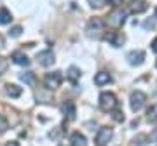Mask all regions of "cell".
Returning a JSON list of instances; mask_svg holds the SVG:
<instances>
[{
	"label": "cell",
	"instance_id": "6da1fadb",
	"mask_svg": "<svg viewBox=\"0 0 157 146\" xmlns=\"http://www.w3.org/2000/svg\"><path fill=\"white\" fill-rule=\"evenodd\" d=\"M86 31L89 37H94V38H100L103 31H105V21L100 19V17H94V19H91L87 23V26H86Z\"/></svg>",
	"mask_w": 157,
	"mask_h": 146
},
{
	"label": "cell",
	"instance_id": "7a4b0ae2",
	"mask_svg": "<svg viewBox=\"0 0 157 146\" xmlns=\"http://www.w3.org/2000/svg\"><path fill=\"white\" fill-rule=\"evenodd\" d=\"M100 108L103 111H112L117 108V97L112 92H101L100 94Z\"/></svg>",
	"mask_w": 157,
	"mask_h": 146
},
{
	"label": "cell",
	"instance_id": "3957f363",
	"mask_svg": "<svg viewBox=\"0 0 157 146\" xmlns=\"http://www.w3.org/2000/svg\"><path fill=\"white\" fill-rule=\"evenodd\" d=\"M147 101V96L141 92V90H135L133 94H131V97H129V104H131V110L133 111H140L141 108H143V104H145Z\"/></svg>",
	"mask_w": 157,
	"mask_h": 146
},
{
	"label": "cell",
	"instance_id": "277c9868",
	"mask_svg": "<svg viewBox=\"0 0 157 146\" xmlns=\"http://www.w3.org/2000/svg\"><path fill=\"white\" fill-rule=\"evenodd\" d=\"M126 16H128V11H122V9H119V11H113L110 16H108L107 23L113 28H119V26H122L124 21H126Z\"/></svg>",
	"mask_w": 157,
	"mask_h": 146
},
{
	"label": "cell",
	"instance_id": "5b68a950",
	"mask_svg": "<svg viewBox=\"0 0 157 146\" xmlns=\"http://www.w3.org/2000/svg\"><path fill=\"white\" fill-rule=\"evenodd\" d=\"M61 82H63V77H61V73H59V71L47 73V75H45V78H44L45 87H47V89H51V90L58 89V87L61 85Z\"/></svg>",
	"mask_w": 157,
	"mask_h": 146
},
{
	"label": "cell",
	"instance_id": "8992f818",
	"mask_svg": "<svg viewBox=\"0 0 157 146\" xmlns=\"http://www.w3.org/2000/svg\"><path fill=\"white\" fill-rule=\"evenodd\" d=\"M112 136H113V130L110 127H101L98 130V134H96V139H94L96 146H107V143L112 139Z\"/></svg>",
	"mask_w": 157,
	"mask_h": 146
},
{
	"label": "cell",
	"instance_id": "52a82bcc",
	"mask_svg": "<svg viewBox=\"0 0 157 146\" xmlns=\"http://www.w3.org/2000/svg\"><path fill=\"white\" fill-rule=\"evenodd\" d=\"M37 61H39V64H42V66H51L52 63L56 61V57H54V52L52 51H42L37 54Z\"/></svg>",
	"mask_w": 157,
	"mask_h": 146
},
{
	"label": "cell",
	"instance_id": "ba28073f",
	"mask_svg": "<svg viewBox=\"0 0 157 146\" xmlns=\"http://www.w3.org/2000/svg\"><path fill=\"white\" fill-rule=\"evenodd\" d=\"M126 59H128V63L131 66H140L141 63H143V59H145V52L143 51H131V52H128Z\"/></svg>",
	"mask_w": 157,
	"mask_h": 146
},
{
	"label": "cell",
	"instance_id": "9c48e42d",
	"mask_svg": "<svg viewBox=\"0 0 157 146\" xmlns=\"http://www.w3.org/2000/svg\"><path fill=\"white\" fill-rule=\"evenodd\" d=\"M147 9H148L147 0H131V4H129V12H133V14H141Z\"/></svg>",
	"mask_w": 157,
	"mask_h": 146
},
{
	"label": "cell",
	"instance_id": "30bf717a",
	"mask_svg": "<svg viewBox=\"0 0 157 146\" xmlns=\"http://www.w3.org/2000/svg\"><path fill=\"white\" fill-rule=\"evenodd\" d=\"M105 40H108V42L113 45V47H121V45L126 42L124 35H122V33H119V31H112V33L105 35Z\"/></svg>",
	"mask_w": 157,
	"mask_h": 146
},
{
	"label": "cell",
	"instance_id": "8fae6325",
	"mask_svg": "<svg viewBox=\"0 0 157 146\" xmlns=\"http://www.w3.org/2000/svg\"><path fill=\"white\" fill-rule=\"evenodd\" d=\"M61 111L65 117H68L70 120L72 118H75V115H77V110H75V104H73L72 101H67V103H63L61 104Z\"/></svg>",
	"mask_w": 157,
	"mask_h": 146
},
{
	"label": "cell",
	"instance_id": "7c38bea8",
	"mask_svg": "<svg viewBox=\"0 0 157 146\" xmlns=\"http://www.w3.org/2000/svg\"><path fill=\"white\" fill-rule=\"evenodd\" d=\"M11 59H12L14 63H16V64H19V66H28V64H30V59H28L26 56H25L23 52H19V51L12 52Z\"/></svg>",
	"mask_w": 157,
	"mask_h": 146
},
{
	"label": "cell",
	"instance_id": "4fadbf2b",
	"mask_svg": "<svg viewBox=\"0 0 157 146\" xmlns=\"http://www.w3.org/2000/svg\"><path fill=\"white\" fill-rule=\"evenodd\" d=\"M112 82V77H110V73L107 71H100L94 75V84L96 85H105V84H110Z\"/></svg>",
	"mask_w": 157,
	"mask_h": 146
},
{
	"label": "cell",
	"instance_id": "5bb4252c",
	"mask_svg": "<svg viewBox=\"0 0 157 146\" xmlns=\"http://www.w3.org/2000/svg\"><path fill=\"white\" fill-rule=\"evenodd\" d=\"M70 143H72V146H86L87 144V139H86L84 134H80V132H73V134L70 136Z\"/></svg>",
	"mask_w": 157,
	"mask_h": 146
},
{
	"label": "cell",
	"instance_id": "9a60e30c",
	"mask_svg": "<svg viewBox=\"0 0 157 146\" xmlns=\"http://www.w3.org/2000/svg\"><path fill=\"white\" fill-rule=\"evenodd\" d=\"M6 94L11 96V97H19V96L23 94V90H21V87H17V85H14V84H7L6 85Z\"/></svg>",
	"mask_w": 157,
	"mask_h": 146
},
{
	"label": "cell",
	"instance_id": "2e32d148",
	"mask_svg": "<svg viewBox=\"0 0 157 146\" xmlns=\"http://www.w3.org/2000/svg\"><path fill=\"white\" fill-rule=\"evenodd\" d=\"M19 78L25 82V84H28V85H33L35 82H37V77H35V73L33 71H25L19 75Z\"/></svg>",
	"mask_w": 157,
	"mask_h": 146
},
{
	"label": "cell",
	"instance_id": "e0dca14e",
	"mask_svg": "<svg viewBox=\"0 0 157 146\" xmlns=\"http://www.w3.org/2000/svg\"><path fill=\"white\" fill-rule=\"evenodd\" d=\"M68 78H70V82L72 84H77V80L80 78V70L78 68H75V66H70V70H68Z\"/></svg>",
	"mask_w": 157,
	"mask_h": 146
},
{
	"label": "cell",
	"instance_id": "ac0fdd59",
	"mask_svg": "<svg viewBox=\"0 0 157 146\" xmlns=\"http://www.w3.org/2000/svg\"><path fill=\"white\" fill-rule=\"evenodd\" d=\"M12 16H11V11L6 9V7H2L0 9V24H7V23H11Z\"/></svg>",
	"mask_w": 157,
	"mask_h": 146
},
{
	"label": "cell",
	"instance_id": "d6986e66",
	"mask_svg": "<svg viewBox=\"0 0 157 146\" xmlns=\"http://www.w3.org/2000/svg\"><path fill=\"white\" fill-rule=\"evenodd\" d=\"M147 115H148V122H152V124H155L157 122V108L155 106H150L148 108V111H147Z\"/></svg>",
	"mask_w": 157,
	"mask_h": 146
},
{
	"label": "cell",
	"instance_id": "ffe728a7",
	"mask_svg": "<svg viewBox=\"0 0 157 146\" xmlns=\"http://www.w3.org/2000/svg\"><path fill=\"white\" fill-rule=\"evenodd\" d=\"M145 141H147V136L145 134H138L135 139H133L131 146H145Z\"/></svg>",
	"mask_w": 157,
	"mask_h": 146
},
{
	"label": "cell",
	"instance_id": "44dd1931",
	"mask_svg": "<svg viewBox=\"0 0 157 146\" xmlns=\"http://www.w3.org/2000/svg\"><path fill=\"white\" fill-rule=\"evenodd\" d=\"M87 2H89V5L93 9H101V7L107 4V0H87Z\"/></svg>",
	"mask_w": 157,
	"mask_h": 146
},
{
	"label": "cell",
	"instance_id": "7402d4cb",
	"mask_svg": "<svg viewBox=\"0 0 157 146\" xmlns=\"http://www.w3.org/2000/svg\"><path fill=\"white\" fill-rule=\"evenodd\" d=\"M7 68H9V61H7L6 57L0 56V75H4L7 71Z\"/></svg>",
	"mask_w": 157,
	"mask_h": 146
},
{
	"label": "cell",
	"instance_id": "603a6c76",
	"mask_svg": "<svg viewBox=\"0 0 157 146\" xmlns=\"http://www.w3.org/2000/svg\"><path fill=\"white\" fill-rule=\"evenodd\" d=\"M112 118L115 120V122H124V113L121 111V110H112Z\"/></svg>",
	"mask_w": 157,
	"mask_h": 146
},
{
	"label": "cell",
	"instance_id": "cb8c5ba5",
	"mask_svg": "<svg viewBox=\"0 0 157 146\" xmlns=\"http://www.w3.org/2000/svg\"><path fill=\"white\" fill-rule=\"evenodd\" d=\"M7 129H9V122L6 120L4 115H0V132H6Z\"/></svg>",
	"mask_w": 157,
	"mask_h": 146
},
{
	"label": "cell",
	"instance_id": "d4e9b609",
	"mask_svg": "<svg viewBox=\"0 0 157 146\" xmlns=\"http://www.w3.org/2000/svg\"><path fill=\"white\" fill-rule=\"evenodd\" d=\"M21 31H23L21 26H14V28L9 31V35H11V37H19V35H21Z\"/></svg>",
	"mask_w": 157,
	"mask_h": 146
},
{
	"label": "cell",
	"instance_id": "484cf974",
	"mask_svg": "<svg viewBox=\"0 0 157 146\" xmlns=\"http://www.w3.org/2000/svg\"><path fill=\"white\" fill-rule=\"evenodd\" d=\"M108 4L112 7H121L124 4V0H108Z\"/></svg>",
	"mask_w": 157,
	"mask_h": 146
},
{
	"label": "cell",
	"instance_id": "4316f807",
	"mask_svg": "<svg viewBox=\"0 0 157 146\" xmlns=\"http://www.w3.org/2000/svg\"><path fill=\"white\" fill-rule=\"evenodd\" d=\"M152 51H154V52H155V54H157V38H154V42H152Z\"/></svg>",
	"mask_w": 157,
	"mask_h": 146
},
{
	"label": "cell",
	"instance_id": "83f0119b",
	"mask_svg": "<svg viewBox=\"0 0 157 146\" xmlns=\"http://www.w3.org/2000/svg\"><path fill=\"white\" fill-rule=\"evenodd\" d=\"M4 45H6V40H4V37L0 35V49H4Z\"/></svg>",
	"mask_w": 157,
	"mask_h": 146
},
{
	"label": "cell",
	"instance_id": "f1b7e54d",
	"mask_svg": "<svg viewBox=\"0 0 157 146\" xmlns=\"http://www.w3.org/2000/svg\"><path fill=\"white\" fill-rule=\"evenodd\" d=\"M6 146H19V143H16V141H9Z\"/></svg>",
	"mask_w": 157,
	"mask_h": 146
},
{
	"label": "cell",
	"instance_id": "f546056e",
	"mask_svg": "<svg viewBox=\"0 0 157 146\" xmlns=\"http://www.w3.org/2000/svg\"><path fill=\"white\" fill-rule=\"evenodd\" d=\"M150 139H154V141H157V129L152 132V136H150Z\"/></svg>",
	"mask_w": 157,
	"mask_h": 146
},
{
	"label": "cell",
	"instance_id": "4dcf8cb0",
	"mask_svg": "<svg viewBox=\"0 0 157 146\" xmlns=\"http://www.w3.org/2000/svg\"><path fill=\"white\" fill-rule=\"evenodd\" d=\"M155 17H157V9H155Z\"/></svg>",
	"mask_w": 157,
	"mask_h": 146
},
{
	"label": "cell",
	"instance_id": "1f68e13d",
	"mask_svg": "<svg viewBox=\"0 0 157 146\" xmlns=\"http://www.w3.org/2000/svg\"><path fill=\"white\" fill-rule=\"evenodd\" d=\"M155 66H157V63H155Z\"/></svg>",
	"mask_w": 157,
	"mask_h": 146
}]
</instances>
